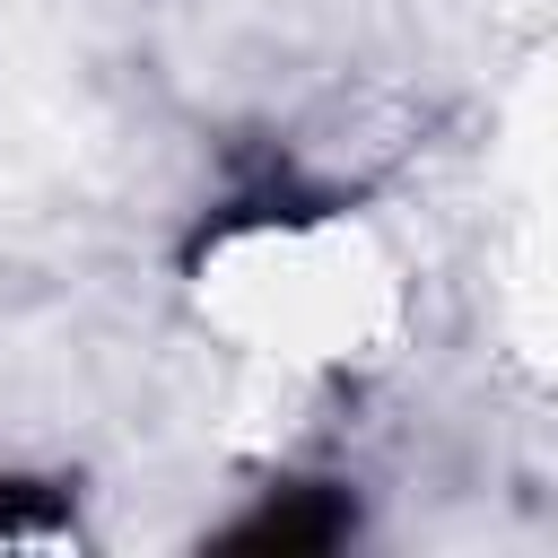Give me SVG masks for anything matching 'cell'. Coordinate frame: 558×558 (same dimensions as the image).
<instances>
[{"mask_svg": "<svg viewBox=\"0 0 558 558\" xmlns=\"http://www.w3.org/2000/svg\"><path fill=\"white\" fill-rule=\"evenodd\" d=\"M349 523H357V514H349L331 488H279V497H270L262 514H244L227 541H235V549H323V541H340Z\"/></svg>", "mask_w": 558, "mask_h": 558, "instance_id": "1", "label": "cell"}]
</instances>
